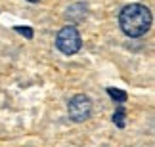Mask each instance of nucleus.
<instances>
[{
	"instance_id": "f257e3e1",
	"label": "nucleus",
	"mask_w": 155,
	"mask_h": 147,
	"mask_svg": "<svg viewBox=\"0 0 155 147\" xmlns=\"http://www.w3.org/2000/svg\"><path fill=\"white\" fill-rule=\"evenodd\" d=\"M119 25L127 37H142L151 27V11L144 4H128L119 14Z\"/></svg>"
},
{
	"instance_id": "f03ea898",
	"label": "nucleus",
	"mask_w": 155,
	"mask_h": 147,
	"mask_svg": "<svg viewBox=\"0 0 155 147\" xmlns=\"http://www.w3.org/2000/svg\"><path fill=\"white\" fill-rule=\"evenodd\" d=\"M56 46H58V50L61 52V54L73 56V54H77V52L81 50L82 38H81L79 31H77L73 25H67V27H63L61 31L58 33V37H56Z\"/></svg>"
},
{
	"instance_id": "7ed1b4c3",
	"label": "nucleus",
	"mask_w": 155,
	"mask_h": 147,
	"mask_svg": "<svg viewBox=\"0 0 155 147\" xmlns=\"http://www.w3.org/2000/svg\"><path fill=\"white\" fill-rule=\"evenodd\" d=\"M67 113H69V119L75 120V122H84L86 119H90V115H92L90 97L84 96V94L73 96L67 103Z\"/></svg>"
},
{
	"instance_id": "20e7f679",
	"label": "nucleus",
	"mask_w": 155,
	"mask_h": 147,
	"mask_svg": "<svg viewBox=\"0 0 155 147\" xmlns=\"http://www.w3.org/2000/svg\"><path fill=\"white\" fill-rule=\"evenodd\" d=\"M84 15H86V8L82 4H73L69 8V11H67V17L73 19V21H81Z\"/></svg>"
},
{
	"instance_id": "39448f33",
	"label": "nucleus",
	"mask_w": 155,
	"mask_h": 147,
	"mask_svg": "<svg viewBox=\"0 0 155 147\" xmlns=\"http://www.w3.org/2000/svg\"><path fill=\"white\" fill-rule=\"evenodd\" d=\"M107 94H109V97H113L117 103H124V101H127V92H123V90H117V88H107Z\"/></svg>"
},
{
	"instance_id": "423d86ee",
	"label": "nucleus",
	"mask_w": 155,
	"mask_h": 147,
	"mask_svg": "<svg viewBox=\"0 0 155 147\" xmlns=\"http://www.w3.org/2000/svg\"><path fill=\"white\" fill-rule=\"evenodd\" d=\"M113 122H115L119 128L124 126V109H117L115 111V115H113Z\"/></svg>"
},
{
	"instance_id": "0eeeda50",
	"label": "nucleus",
	"mask_w": 155,
	"mask_h": 147,
	"mask_svg": "<svg viewBox=\"0 0 155 147\" xmlns=\"http://www.w3.org/2000/svg\"><path fill=\"white\" fill-rule=\"evenodd\" d=\"M15 31H17V33H21V34H25L27 38H33V29H27V27H15Z\"/></svg>"
},
{
	"instance_id": "6e6552de",
	"label": "nucleus",
	"mask_w": 155,
	"mask_h": 147,
	"mask_svg": "<svg viewBox=\"0 0 155 147\" xmlns=\"http://www.w3.org/2000/svg\"><path fill=\"white\" fill-rule=\"evenodd\" d=\"M27 2H38V0H27Z\"/></svg>"
}]
</instances>
